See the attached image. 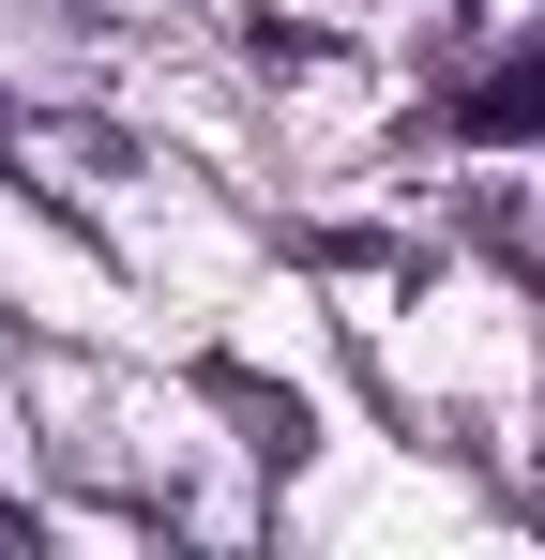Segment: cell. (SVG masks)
<instances>
[{"label": "cell", "mask_w": 545, "mask_h": 560, "mask_svg": "<svg viewBox=\"0 0 545 560\" xmlns=\"http://www.w3.org/2000/svg\"><path fill=\"white\" fill-rule=\"evenodd\" d=\"M454 121H469V137H545V46H515V61H485V77L454 92Z\"/></svg>", "instance_id": "6da1fadb"}, {"label": "cell", "mask_w": 545, "mask_h": 560, "mask_svg": "<svg viewBox=\"0 0 545 560\" xmlns=\"http://www.w3.org/2000/svg\"><path fill=\"white\" fill-rule=\"evenodd\" d=\"M243 46H258V61H303V77H318V61H334V31H303V15H258V31H243Z\"/></svg>", "instance_id": "7a4b0ae2"}]
</instances>
